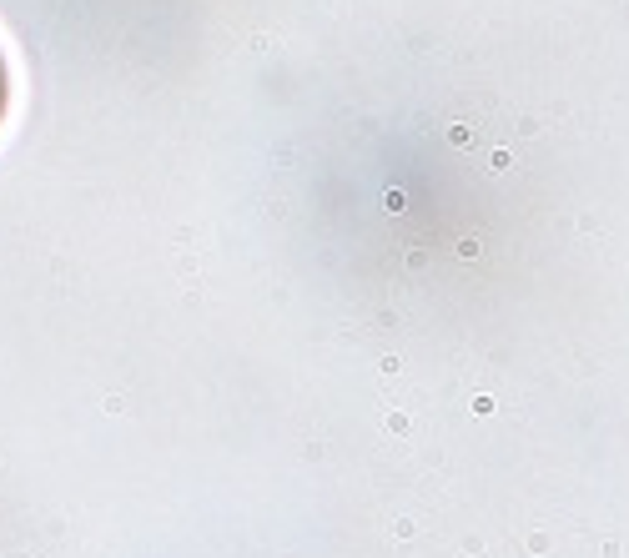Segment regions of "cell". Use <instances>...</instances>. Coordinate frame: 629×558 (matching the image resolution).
<instances>
[{
    "mask_svg": "<svg viewBox=\"0 0 629 558\" xmlns=\"http://www.w3.org/2000/svg\"><path fill=\"white\" fill-rule=\"evenodd\" d=\"M6 101H10V71H6V56H0V121H6Z\"/></svg>",
    "mask_w": 629,
    "mask_h": 558,
    "instance_id": "1",
    "label": "cell"
}]
</instances>
